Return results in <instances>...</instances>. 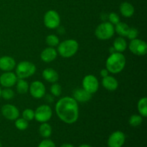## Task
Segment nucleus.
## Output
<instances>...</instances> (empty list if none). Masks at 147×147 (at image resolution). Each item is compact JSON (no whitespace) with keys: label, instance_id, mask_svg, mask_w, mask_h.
Wrapping results in <instances>:
<instances>
[{"label":"nucleus","instance_id":"f257e3e1","mask_svg":"<svg viewBox=\"0 0 147 147\" xmlns=\"http://www.w3.org/2000/svg\"><path fill=\"white\" fill-rule=\"evenodd\" d=\"M55 111L62 121L67 124H72L76 123L78 119V103L73 97L65 96L61 98L56 103Z\"/></svg>","mask_w":147,"mask_h":147},{"label":"nucleus","instance_id":"f03ea898","mask_svg":"<svg viewBox=\"0 0 147 147\" xmlns=\"http://www.w3.org/2000/svg\"><path fill=\"white\" fill-rule=\"evenodd\" d=\"M126 60L125 56L122 53H111L107 58L106 62V68L108 71L113 74H117L121 73L126 66Z\"/></svg>","mask_w":147,"mask_h":147},{"label":"nucleus","instance_id":"7ed1b4c3","mask_svg":"<svg viewBox=\"0 0 147 147\" xmlns=\"http://www.w3.org/2000/svg\"><path fill=\"white\" fill-rule=\"evenodd\" d=\"M78 48V42L76 40L69 39L59 43L57 51L64 58H70L76 54Z\"/></svg>","mask_w":147,"mask_h":147},{"label":"nucleus","instance_id":"20e7f679","mask_svg":"<svg viewBox=\"0 0 147 147\" xmlns=\"http://www.w3.org/2000/svg\"><path fill=\"white\" fill-rule=\"evenodd\" d=\"M36 66L30 61H22L16 66L15 74L18 78L24 79L31 77L35 73Z\"/></svg>","mask_w":147,"mask_h":147},{"label":"nucleus","instance_id":"39448f33","mask_svg":"<svg viewBox=\"0 0 147 147\" xmlns=\"http://www.w3.org/2000/svg\"><path fill=\"white\" fill-rule=\"evenodd\" d=\"M114 32V26L109 22H105L96 27L95 35L100 40H107L113 37Z\"/></svg>","mask_w":147,"mask_h":147},{"label":"nucleus","instance_id":"423d86ee","mask_svg":"<svg viewBox=\"0 0 147 147\" xmlns=\"http://www.w3.org/2000/svg\"><path fill=\"white\" fill-rule=\"evenodd\" d=\"M44 24L47 28L55 30L60 24V17L55 10H48L44 16Z\"/></svg>","mask_w":147,"mask_h":147},{"label":"nucleus","instance_id":"0eeeda50","mask_svg":"<svg viewBox=\"0 0 147 147\" xmlns=\"http://www.w3.org/2000/svg\"><path fill=\"white\" fill-rule=\"evenodd\" d=\"M53 111L48 105H42L34 111V119L40 123H45L50 120Z\"/></svg>","mask_w":147,"mask_h":147},{"label":"nucleus","instance_id":"6e6552de","mask_svg":"<svg viewBox=\"0 0 147 147\" xmlns=\"http://www.w3.org/2000/svg\"><path fill=\"white\" fill-rule=\"evenodd\" d=\"M129 50L137 56H144L147 53V44L145 41L140 39L131 40L129 45Z\"/></svg>","mask_w":147,"mask_h":147},{"label":"nucleus","instance_id":"1a4fd4ad","mask_svg":"<svg viewBox=\"0 0 147 147\" xmlns=\"http://www.w3.org/2000/svg\"><path fill=\"white\" fill-rule=\"evenodd\" d=\"M83 88L90 94L96 93L99 88V82L97 78L93 75H88L85 76L82 81Z\"/></svg>","mask_w":147,"mask_h":147},{"label":"nucleus","instance_id":"9d476101","mask_svg":"<svg viewBox=\"0 0 147 147\" xmlns=\"http://www.w3.org/2000/svg\"><path fill=\"white\" fill-rule=\"evenodd\" d=\"M29 91L30 95L36 99H40L43 98L46 93V88L43 83L38 80H35L31 83L29 86Z\"/></svg>","mask_w":147,"mask_h":147},{"label":"nucleus","instance_id":"9b49d317","mask_svg":"<svg viewBox=\"0 0 147 147\" xmlns=\"http://www.w3.org/2000/svg\"><path fill=\"white\" fill-rule=\"evenodd\" d=\"M126 141L124 133L121 131H116L109 136L108 139L109 147H122Z\"/></svg>","mask_w":147,"mask_h":147},{"label":"nucleus","instance_id":"f8f14e48","mask_svg":"<svg viewBox=\"0 0 147 147\" xmlns=\"http://www.w3.org/2000/svg\"><path fill=\"white\" fill-rule=\"evenodd\" d=\"M1 112L6 119L9 121H15L20 116V111L12 104H5L1 107Z\"/></svg>","mask_w":147,"mask_h":147},{"label":"nucleus","instance_id":"ddd939ff","mask_svg":"<svg viewBox=\"0 0 147 147\" xmlns=\"http://www.w3.org/2000/svg\"><path fill=\"white\" fill-rule=\"evenodd\" d=\"M18 78L11 71L4 72L0 76V85L4 88H11L17 83Z\"/></svg>","mask_w":147,"mask_h":147},{"label":"nucleus","instance_id":"4468645a","mask_svg":"<svg viewBox=\"0 0 147 147\" xmlns=\"http://www.w3.org/2000/svg\"><path fill=\"white\" fill-rule=\"evenodd\" d=\"M16 67V61L12 57L5 55L0 57V70L4 72L11 71Z\"/></svg>","mask_w":147,"mask_h":147},{"label":"nucleus","instance_id":"2eb2a0df","mask_svg":"<svg viewBox=\"0 0 147 147\" xmlns=\"http://www.w3.org/2000/svg\"><path fill=\"white\" fill-rule=\"evenodd\" d=\"M57 56V51L54 47H49L42 51L40 58L45 63H51L56 59Z\"/></svg>","mask_w":147,"mask_h":147},{"label":"nucleus","instance_id":"dca6fc26","mask_svg":"<svg viewBox=\"0 0 147 147\" xmlns=\"http://www.w3.org/2000/svg\"><path fill=\"white\" fill-rule=\"evenodd\" d=\"M73 98L77 102H80V103H86L89 101L92 98V94L86 91L83 88L76 89L73 91Z\"/></svg>","mask_w":147,"mask_h":147},{"label":"nucleus","instance_id":"f3484780","mask_svg":"<svg viewBox=\"0 0 147 147\" xmlns=\"http://www.w3.org/2000/svg\"><path fill=\"white\" fill-rule=\"evenodd\" d=\"M102 85L107 90L114 91L119 87V82L113 76H107L106 77L103 78Z\"/></svg>","mask_w":147,"mask_h":147},{"label":"nucleus","instance_id":"a211bd4d","mask_svg":"<svg viewBox=\"0 0 147 147\" xmlns=\"http://www.w3.org/2000/svg\"><path fill=\"white\" fill-rule=\"evenodd\" d=\"M42 75L43 78L48 83H57L59 79V75L57 72L54 69L50 68V67L45 69L42 71Z\"/></svg>","mask_w":147,"mask_h":147},{"label":"nucleus","instance_id":"6ab92c4d","mask_svg":"<svg viewBox=\"0 0 147 147\" xmlns=\"http://www.w3.org/2000/svg\"><path fill=\"white\" fill-rule=\"evenodd\" d=\"M135 11L134 7L131 3L125 1L121 4L120 5V12L124 17L129 18L134 15Z\"/></svg>","mask_w":147,"mask_h":147},{"label":"nucleus","instance_id":"aec40b11","mask_svg":"<svg viewBox=\"0 0 147 147\" xmlns=\"http://www.w3.org/2000/svg\"><path fill=\"white\" fill-rule=\"evenodd\" d=\"M127 48V42L123 37H119L113 42V49L117 53H122Z\"/></svg>","mask_w":147,"mask_h":147},{"label":"nucleus","instance_id":"412c9836","mask_svg":"<svg viewBox=\"0 0 147 147\" xmlns=\"http://www.w3.org/2000/svg\"><path fill=\"white\" fill-rule=\"evenodd\" d=\"M129 26L127 24L122 22H119L118 24H116L114 27V30L121 37H126L128 34V32L129 30Z\"/></svg>","mask_w":147,"mask_h":147},{"label":"nucleus","instance_id":"4be33fe9","mask_svg":"<svg viewBox=\"0 0 147 147\" xmlns=\"http://www.w3.org/2000/svg\"><path fill=\"white\" fill-rule=\"evenodd\" d=\"M53 132L52 126L47 122L45 123H41V125L39 127V133L41 135L42 137L45 139H47L50 137Z\"/></svg>","mask_w":147,"mask_h":147},{"label":"nucleus","instance_id":"5701e85b","mask_svg":"<svg viewBox=\"0 0 147 147\" xmlns=\"http://www.w3.org/2000/svg\"><path fill=\"white\" fill-rule=\"evenodd\" d=\"M16 88L20 94H25L29 91V83L24 79L18 78L16 83Z\"/></svg>","mask_w":147,"mask_h":147},{"label":"nucleus","instance_id":"b1692460","mask_svg":"<svg viewBox=\"0 0 147 147\" xmlns=\"http://www.w3.org/2000/svg\"><path fill=\"white\" fill-rule=\"evenodd\" d=\"M138 111L143 118L147 116V98L146 97L142 98L137 104Z\"/></svg>","mask_w":147,"mask_h":147},{"label":"nucleus","instance_id":"393cba45","mask_svg":"<svg viewBox=\"0 0 147 147\" xmlns=\"http://www.w3.org/2000/svg\"><path fill=\"white\" fill-rule=\"evenodd\" d=\"M143 122V117L141 115L134 114L129 118V123L133 127H137L140 126Z\"/></svg>","mask_w":147,"mask_h":147},{"label":"nucleus","instance_id":"a878e982","mask_svg":"<svg viewBox=\"0 0 147 147\" xmlns=\"http://www.w3.org/2000/svg\"><path fill=\"white\" fill-rule=\"evenodd\" d=\"M46 43L49 47H55L57 46L60 43L59 37L55 34H49L46 37Z\"/></svg>","mask_w":147,"mask_h":147},{"label":"nucleus","instance_id":"bb28decb","mask_svg":"<svg viewBox=\"0 0 147 147\" xmlns=\"http://www.w3.org/2000/svg\"><path fill=\"white\" fill-rule=\"evenodd\" d=\"M15 126L18 130L24 131L28 128L29 123L27 121L24 119L23 118H18L15 120Z\"/></svg>","mask_w":147,"mask_h":147},{"label":"nucleus","instance_id":"cd10ccee","mask_svg":"<svg viewBox=\"0 0 147 147\" xmlns=\"http://www.w3.org/2000/svg\"><path fill=\"white\" fill-rule=\"evenodd\" d=\"M1 97L4 100H11L14 97V92L10 88H5L1 90Z\"/></svg>","mask_w":147,"mask_h":147},{"label":"nucleus","instance_id":"c85d7f7f","mask_svg":"<svg viewBox=\"0 0 147 147\" xmlns=\"http://www.w3.org/2000/svg\"><path fill=\"white\" fill-rule=\"evenodd\" d=\"M22 118L27 121H32L34 119V111L31 109H26L22 112Z\"/></svg>","mask_w":147,"mask_h":147},{"label":"nucleus","instance_id":"c756f323","mask_svg":"<svg viewBox=\"0 0 147 147\" xmlns=\"http://www.w3.org/2000/svg\"><path fill=\"white\" fill-rule=\"evenodd\" d=\"M50 92L55 97H58L62 93V88L60 84L57 83H54L50 87Z\"/></svg>","mask_w":147,"mask_h":147},{"label":"nucleus","instance_id":"7c9ffc66","mask_svg":"<svg viewBox=\"0 0 147 147\" xmlns=\"http://www.w3.org/2000/svg\"><path fill=\"white\" fill-rule=\"evenodd\" d=\"M138 35H139V31H138L137 29L134 28V27H130L126 37H128L130 40H132L137 38Z\"/></svg>","mask_w":147,"mask_h":147},{"label":"nucleus","instance_id":"2f4dec72","mask_svg":"<svg viewBox=\"0 0 147 147\" xmlns=\"http://www.w3.org/2000/svg\"><path fill=\"white\" fill-rule=\"evenodd\" d=\"M109 22L111 23L113 25H116V24H118L120 22V17L116 13L111 12L109 15Z\"/></svg>","mask_w":147,"mask_h":147},{"label":"nucleus","instance_id":"473e14b6","mask_svg":"<svg viewBox=\"0 0 147 147\" xmlns=\"http://www.w3.org/2000/svg\"><path fill=\"white\" fill-rule=\"evenodd\" d=\"M37 147H56L55 144L50 139H44L42 141Z\"/></svg>","mask_w":147,"mask_h":147},{"label":"nucleus","instance_id":"72a5a7b5","mask_svg":"<svg viewBox=\"0 0 147 147\" xmlns=\"http://www.w3.org/2000/svg\"><path fill=\"white\" fill-rule=\"evenodd\" d=\"M109 72L108 71V70L106 68L102 69V70H100V76H102L103 78L106 77L107 76H109Z\"/></svg>","mask_w":147,"mask_h":147},{"label":"nucleus","instance_id":"f704fd0d","mask_svg":"<svg viewBox=\"0 0 147 147\" xmlns=\"http://www.w3.org/2000/svg\"><path fill=\"white\" fill-rule=\"evenodd\" d=\"M60 147H75L73 146V144H62Z\"/></svg>","mask_w":147,"mask_h":147},{"label":"nucleus","instance_id":"c9c22d12","mask_svg":"<svg viewBox=\"0 0 147 147\" xmlns=\"http://www.w3.org/2000/svg\"><path fill=\"white\" fill-rule=\"evenodd\" d=\"M78 147H92V146H90V145H88V144H81V145H80Z\"/></svg>","mask_w":147,"mask_h":147},{"label":"nucleus","instance_id":"e433bc0d","mask_svg":"<svg viewBox=\"0 0 147 147\" xmlns=\"http://www.w3.org/2000/svg\"><path fill=\"white\" fill-rule=\"evenodd\" d=\"M1 87H0V98H1Z\"/></svg>","mask_w":147,"mask_h":147},{"label":"nucleus","instance_id":"4c0bfd02","mask_svg":"<svg viewBox=\"0 0 147 147\" xmlns=\"http://www.w3.org/2000/svg\"><path fill=\"white\" fill-rule=\"evenodd\" d=\"M0 147H2V144H1V142H0Z\"/></svg>","mask_w":147,"mask_h":147}]
</instances>
